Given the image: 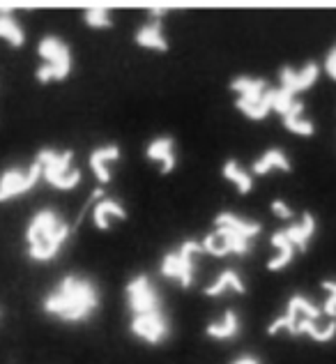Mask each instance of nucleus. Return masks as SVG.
Instances as JSON below:
<instances>
[{
    "mask_svg": "<svg viewBox=\"0 0 336 364\" xmlns=\"http://www.w3.org/2000/svg\"><path fill=\"white\" fill-rule=\"evenodd\" d=\"M102 295L97 284L83 274H65L44 295L42 311L63 323H85L99 309Z\"/></svg>",
    "mask_w": 336,
    "mask_h": 364,
    "instance_id": "obj_1",
    "label": "nucleus"
},
{
    "mask_svg": "<svg viewBox=\"0 0 336 364\" xmlns=\"http://www.w3.org/2000/svg\"><path fill=\"white\" fill-rule=\"evenodd\" d=\"M325 314L306 295L295 293L286 304V311L270 323L267 332H288L293 337H309L315 343H327L336 337V321H323Z\"/></svg>",
    "mask_w": 336,
    "mask_h": 364,
    "instance_id": "obj_2",
    "label": "nucleus"
},
{
    "mask_svg": "<svg viewBox=\"0 0 336 364\" xmlns=\"http://www.w3.org/2000/svg\"><path fill=\"white\" fill-rule=\"evenodd\" d=\"M263 231V224L235 213H222L215 219V231L205 235L200 242L203 254L224 258V256H246L251 252L254 240Z\"/></svg>",
    "mask_w": 336,
    "mask_h": 364,
    "instance_id": "obj_3",
    "label": "nucleus"
},
{
    "mask_svg": "<svg viewBox=\"0 0 336 364\" xmlns=\"http://www.w3.org/2000/svg\"><path fill=\"white\" fill-rule=\"evenodd\" d=\"M72 228L55 210H37L26 226L28 256L35 263H49L63 252L65 242L70 240Z\"/></svg>",
    "mask_w": 336,
    "mask_h": 364,
    "instance_id": "obj_4",
    "label": "nucleus"
},
{
    "mask_svg": "<svg viewBox=\"0 0 336 364\" xmlns=\"http://www.w3.org/2000/svg\"><path fill=\"white\" fill-rule=\"evenodd\" d=\"M313 235H315V217L311 213H304L300 222L276 231L272 235L274 256L267 261V270L279 272L283 267L291 265L297 252H306V249H309Z\"/></svg>",
    "mask_w": 336,
    "mask_h": 364,
    "instance_id": "obj_5",
    "label": "nucleus"
},
{
    "mask_svg": "<svg viewBox=\"0 0 336 364\" xmlns=\"http://www.w3.org/2000/svg\"><path fill=\"white\" fill-rule=\"evenodd\" d=\"M230 90L237 95L235 107L249 120L261 122L274 111V88L267 85L263 79L254 76H235L230 81Z\"/></svg>",
    "mask_w": 336,
    "mask_h": 364,
    "instance_id": "obj_6",
    "label": "nucleus"
},
{
    "mask_svg": "<svg viewBox=\"0 0 336 364\" xmlns=\"http://www.w3.org/2000/svg\"><path fill=\"white\" fill-rule=\"evenodd\" d=\"M35 161L42 168V180L46 185L60 191H72L79 187L81 171L74 168V152L72 150H55L42 148L37 152Z\"/></svg>",
    "mask_w": 336,
    "mask_h": 364,
    "instance_id": "obj_7",
    "label": "nucleus"
},
{
    "mask_svg": "<svg viewBox=\"0 0 336 364\" xmlns=\"http://www.w3.org/2000/svg\"><path fill=\"white\" fill-rule=\"evenodd\" d=\"M37 55L42 58V65L37 67L35 79L40 83L65 81L72 74V49L58 35H46L37 44Z\"/></svg>",
    "mask_w": 336,
    "mask_h": 364,
    "instance_id": "obj_8",
    "label": "nucleus"
},
{
    "mask_svg": "<svg viewBox=\"0 0 336 364\" xmlns=\"http://www.w3.org/2000/svg\"><path fill=\"white\" fill-rule=\"evenodd\" d=\"M198 254H203L200 242H182L178 249L168 252L161 258V274L168 279L178 282L182 289H191V284L196 279V258Z\"/></svg>",
    "mask_w": 336,
    "mask_h": 364,
    "instance_id": "obj_9",
    "label": "nucleus"
},
{
    "mask_svg": "<svg viewBox=\"0 0 336 364\" xmlns=\"http://www.w3.org/2000/svg\"><path fill=\"white\" fill-rule=\"evenodd\" d=\"M42 180V168L37 161L31 166H9L0 173V203H7L16 196L28 194Z\"/></svg>",
    "mask_w": 336,
    "mask_h": 364,
    "instance_id": "obj_10",
    "label": "nucleus"
},
{
    "mask_svg": "<svg viewBox=\"0 0 336 364\" xmlns=\"http://www.w3.org/2000/svg\"><path fill=\"white\" fill-rule=\"evenodd\" d=\"M129 330L136 339L143 343H150V346H159L164 343L170 334V323L164 309L157 311H148V314H136L131 316L129 321Z\"/></svg>",
    "mask_w": 336,
    "mask_h": 364,
    "instance_id": "obj_11",
    "label": "nucleus"
},
{
    "mask_svg": "<svg viewBox=\"0 0 336 364\" xmlns=\"http://www.w3.org/2000/svg\"><path fill=\"white\" fill-rule=\"evenodd\" d=\"M124 295H127V306H129L131 316L164 309V306H161L159 291L155 289V284H152L150 277L143 272L131 277L127 289H124Z\"/></svg>",
    "mask_w": 336,
    "mask_h": 364,
    "instance_id": "obj_12",
    "label": "nucleus"
},
{
    "mask_svg": "<svg viewBox=\"0 0 336 364\" xmlns=\"http://www.w3.org/2000/svg\"><path fill=\"white\" fill-rule=\"evenodd\" d=\"M318 74H320V67L315 63H306L304 67H300V70L286 65L279 72V90L291 95V97H297L300 92H306L311 85H315Z\"/></svg>",
    "mask_w": 336,
    "mask_h": 364,
    "instance_id": "obj_13",
    "label": "nucleus"
},
{
    "mask_svg": "<svg viewBox=\"0 0 336 364\" xmlns=\"http://www.w3.org/2000/svg\"><path fill=\"white\" fill-rule=\"evenodd\" d=\"M134 42H136L141 49H148V51H159V53L168 51V40L164 35L161 18H148L136 31V35H134Z\"/></svg>",
    "mask_w": 336,
    "mask_h": 364,
    "instance_id": "obj_14",
    "label": "nucleus"
},
{
    "mask_svg": "<svg viewBox=\"0 0 336 364\" xmlns=\"http://www.w3.org/2000/svg\"><path fill=\"white\" fill-rule=\"evenodd\" d=\"M148 159L152 164H157L161 173H170L178 164V152H175V141L170 136H159L155 141H150V146L146 150Z\"/></svg>",
    "mask_w": 336,
    "mask_h": 364,
    "instance_id": "obj_15",
    "label": "nucleus"
},
{
    "mask_svg": "<svg viewBox=\"0 0 336 364\" xmlns=\"http://www.w3.org/2000/svg\"><path fill=\"white\" fill-rule=\"evenodd\" d=\"M118 159H120V148L115 143H109V146H102L90 152V168L94 178L99 180V185H109L111 182V166Z\"/></svg>",
    "mask_w": 336,
    "mask_h": 364,
    "instance_id": "obj_16",
    "label": "nucleus"
},
{
    "mask_svg": "<svg viewBox=\"0 0 336 364\" xmlns=\"http://www.w3.org/2000/svg\"><path fill=\"white\" fill-rule=\"evenodd\" d=\"M124 219H127V213H124L122 203H118L115 198H102L92 210V224L99 231H109L115 222H124Z\"/></svg>",
    "mask_w": 336,
    "mask_h": 364,
    "instance_id": "obj_17",
    "label": "nucleus"
},
{
    "mask_svg": "<svg viewBox=\"0 0 336 364\" xmlns=\"http://www.w3.org/2000/svg\"><path fill=\"white\" fill-rule=\"evenodd\" d=\"M239 328H242V323H239V316L235 309H228L219 316L217 321L207 323L205 328V334L210 339H217V341H230L235 339L239 334Z\"/></svg>",
    "mask_w": 336,
    "mask_h": 364,
    "instance_id": "obj_18",
    "label": "nucleus"
},
{
    "mask_svg": "<svg viewBox=\"0 0 336 364\" xmlns=\"http://www.w3.org/2000/svg\"><path fill=\"white\" fill-rule=\"evenodd\" d=\"M228 293H235V295H244L246 293V284H244L242 274H239L237 270H224L205 289L207 298H222V295H228Z\"/></svg>",
    "mask_w": 336,
    "mask_h": 364,
    "instance_id": "obj_19",
    "label": "nucleus"
},
{
    "mask_svg": "<svg viewBox=\"0 0 336 364\" xmlns=\"http://www.w3.org/2000/svg\"><path fill=\"white\" fill-rule=\"evenodd\" d=\"M251 171H254V176H267V173H272V171H283V173H291L293 164H291V159H288V155L281 148H270L254 161Z\"/></svg>",
    "mask_w": 336,
    "mask_h": 364,
    "instance_id": "obj_20",
    "label": "nucleus"
},
{
    "mask_svg": "<svg viewBox=\"0 0 336 364\" xmlns=\"http://www.w3.org/2000/svg\"><path fill=\"white\" fill-rule=\"evenodd\" d=\"M283 127L295 134V136H313V132H315V124L304 116V104L302 102H297L295 107L283 113Z\"/></svg>",
    "mask_w": 336,
    "mask_h": 364,
    "instance_id": "obj_21",
    "label": "nucleus"
},
{
    "mask_svg": "<svg viewBox=\"0 0 336 364\" xmlns=\"http://www.w3.org/2000/svg\"><path fill=\"white\" fill-rule=\"evenodd\" d=\"M0 40L7 42L9 46H12V49H21V46L26 44L23 28L18 26V21L12 14H9L7 7L0 9Z\"/></svg>",
    "mask_w": 336,
    "mask_h": 364,
    "instance_id": "obj_22",
    "label": "nucleus"
},
{
    "mask_svg": "<svg viewBox=\"0 0 336 364\" xmlns=\"http://www.w3.org/2000/svg\"><path fill=\"white\" fill-rule=\"evenodd\" d=\"M222 176L233 185L239 194L242 196H246L249 191L254 189V178H251V173H246V171L237 164V159H228L226 164L222 166Z\"/></svg>",
    "mask_w": 336,
    "mask_h": 364,
    "instance_id": "obj_23",
    "label": "nucleus"
},
{
    "mask_svg": "<svg viewBox=\"0 0 336 364\" xmlns=\"http://www.w3.org/2000/svg\"><path fill=\"white\" fill-rule=\"evenodd\" d=\"M83 21L88 23L92 31H107V28L113 26V16L109 12V7L94 5V7H88L83 12Z\"/></svg>",
    "mask_w": 336,
    "mask_h": 364,
    "instance_id": "obj_24",
    "label": "nucleus"
},
{
    "mask_svg": "<svg viewBox=\"0 0 336 364\" xmlns=\"http://www.w3.org/2000/svg\"><path fill=\"white\" fill-rule=\"evenodd\" d=\"M323 291H325L323 314H325V318L334 321L336 318V279H325Z\"/></svg>",
    "mask_w": 336,
    "mask_h": 364,
    "instance_id": "obj_25",
    "label": "nucleus"
},
{
    "mask_svg": "<svg viewBox=\"0 0 336 364\" xmlns=\"http://www.w3.org/2000/svg\"><path fill=\"white\" fill-rule=\"evenodd\" d=\"M272 213L279 217V219H293L295 217V213H293V208L286 203L283 198H276V200H272Z\"/></svg>",
    "mask_w": 336,
    "mask_h": 364,
    "instance_id": "obj_26",
    "label": "nucleus"
},
{
    "mask_svg": "<svg viewBox=\"0 0 336 364\" xmlns=\"http://www.w3.org/2000/svg\"><path fill=\"white\" fill-rule=\"evenodd\" d=\"M325 72H327V76L330 79H334L336 81V44L330 49V53L325 55Z\"/></svg>",
    "mask_w": 336,
    "mask_h": 364,
    "instance_id": "obj_27",
    "label": "nucleus"
},
{
    "mask_svg": "<svg viewBox=\"0 0 336 364\" xmlns=\"http://www.w3.org/2000/svg\"><path fill=\"white\" fill-rule=\"evenodd\" d=\"M230 364H263V360H258L256 355H239V358H235Z\"/></svg>",
    "mask_w": 336,
    "mask_h": 364,
    "instance_id": "obj_28",
    "label": "nucleus"
},
{
    "mask_svg": "<svg viewBox=\"0 0 336 364\" xmlns=\"http://www.w3.org/2000/svg\"><path fill=\"white\" fill-rule=\"evenodd\" d=\"M0 316H3V309H0Z\"/></svg>",
    "mask_w": 336,
    "mask_h": 364,
    "instance_id": "obj_29",
    "label": "nucleus"
}]
</instances>
